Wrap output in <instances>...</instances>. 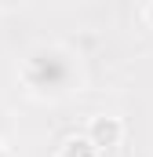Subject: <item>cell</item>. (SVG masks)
I'll use <instances>...</instances> for the list:
<instances>
[{
	"instance_id": "3",
	"label": "cell",
	"mask_w": 153,
	"mask_h": 157,
	"mask_svg": "<svg viewBox=\"0 0 153 157\" xmlns=\"http://www.w3.org/2000/svg\"><path fill=\"white\" fill-rule=\"evenodd\" d=\"M4 132H7V117H4V110H0V143H4Z\"/></svg>"
},
{
	"instance_id": "5",
	"label": "cell",
	"mask_w": 153,
	"mask_h": 157,
	"mask_svg": "<svg viewBox=\"0 0 153 157\" xmlns=\"http://www.w3.org/2000/svg\"><path fill=\"white\" fill-rule=\"evenodd\" d=\"M0 157H7V154H4V143H0Z\"/></svg>"
},
{
	"instance_id": "2",
	"label": "cell",
	"mask_w": 153,
	"mask_h": 157,
	"mask_svg": "<svg viewBox=\"0 0 153 157\" xmlns=\"http://www.w3.org/2000/svg\"><path fill=\"white\" fill-rule=\"evenodd\" d=\"M117 139H120V124H117L113 117H99L95 124H91V135H88V143L95 146V150H102V146H113Z\"/></svg>"
},
{
	"instance_id": "4",
	"label": "cell",
	"mask_w": 153,
	"mask_h": 157,
	"mask_svg": "<svg viewBox=\"0 0 153 157\" xmlns=\"http://www.w3.org/2000/svg\"><path fill=\"white\" fill-rule=\"evenodd\" d=\"M142 15H146V22L153 26V4H146V11H142Z\"/></svg>"
},
{
	"instance_id": "1",
	"label": "cell",
	"mask_w": 153,
	"mask_h": 157,
	"mask_svg": "<svg viewBox=\"0 0 153 157\" xmlns=\"http://www.w3.org/2000/svg\"><path fill=\"white\" fill-rule=\"evenodd\" d=\"M22 84L40 95V99H58L69 95L80 84V70H76L73 51L58 48V44H40L26 55L22 62Z\"/></svg>"
}]
</instances>
